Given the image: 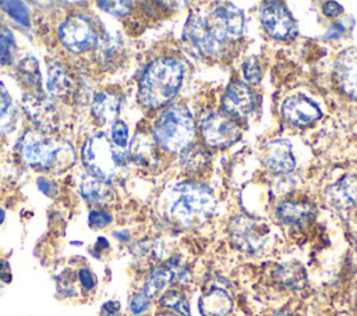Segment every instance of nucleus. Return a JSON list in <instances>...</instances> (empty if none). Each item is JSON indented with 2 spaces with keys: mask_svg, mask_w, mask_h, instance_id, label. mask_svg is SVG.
Segmentation results:
<instances>
[{
  "mask_svg": "<svg viewBox=\"0 0 357 316\" xmlns=\"http://www.w3.org/2000/svg\"><path fill=\"white\" fill-rule=\"evenodd\" d=\"M244 15L231 3L209 11L206 15L191 14L184 25V38L202 54L220 57L241 36Z\"/></svg>",
  "mask_w": 357,
  "mask_h": 316,
  "instance_id": "1",
  "label": "nucleus"
},
{
  "mask_svg": "<svg viewBox=\"0 0 357 316\" xmlns=\"http://www.w3.org/2000/svg\"><path fill=\"white\" fill-rule=\"evenodd\" d=\"M183 65L172 57H159L148 64L139 85V102L149 109L169 103L178 92L183 82Z\"/></svg>",
  "mask_w": 357,
  "mask_h": 316,
  "instance_id": "2",
  "label": "nucleus"
},
{
  "mask_svg": "<svg viewBox=\"0 0 357 316\" xmlns=\"http://www.w3.org/2000/svg\"><path fill=\"white\" fill-rule=\"evenodd\" d=\"M170 213L181 224L194 227L205 223L215 212L216 198L213 191L197 181H185L173 188Z\"/></svg>",
  "mask_w": 357,
  "mask_h": 316,
  "instance_id": "3",
  "label": "nucleus"
},
{
  "mask_svg": "<svg viewBox=\"0 0 357 316\" xmlns=\"http://www.w3.org/2000/svg\"><path fill=\"white\" fill-rule=\"evenodd\" d=\"M194 136V118L185 106L166 109L153 127L155 142L167 152H181Z\"/></svg>",
  "mask_w": 357,
  "mask_h": 316,
  "instance_id": "4",
  "label": "nucleus"
},
{
  "mask_svg": "<svg viewBox=\"0 0 357 316\" xmlns=\"http://www.w3.org/2000/svg\"><path fill=\"white\" fill-rule=\"evenodd\" d=\"M82 163L89 175L109 181L117 168L114 149L103 134L91 136L82 146Z\"/></svg>",
  "mask_w": 357,
  "mask_h": 316,
  "instance_id": "5",
  "label": "nucleus"
},
{
  "mask_svg": "<svg viewBox=\"0 0 357 316\" xmlns=\"http://www.w3.org/2000/svg\"><path fill=\"white\" fill-rule=\"evenodd\" d=\"M229 235L237 249L255 253L265 246L269 230L264 221L247 214H238L229 223Z\"/></svg>",
  "mask_w": 357,
  "mask_h": 316,
  "instance_id": "6",
  "label": "nucleus"
},
{
  "mask_svg": "<svg viewBox=\"0 0 357 316\" xmlns=\"http://www.w3.org/2000/svg\"><path fill=\"white\" fill-rule=\"evenodd\" d=\"M204 142L212 148H229L236 143L241 129L234 117L226 111H212L201 121Z\"/></svg>",
  "mask_w": 357,
  "mask_h": 316,
  "instance_id": "7",
  "label": "nucleus"
},
{
  "mask_svg": "<svg viewBox=\"0 0 357 316\" xmlns=\"http://www.w3.org/2000/svg\"><path fill=\"white\" fill-rule=\"evenodd\" d=\"M59 39L73 53H84L98 43L92 21L85 15H73L59 26Z\"/></svg>",
  "mask_w": 357,
  "mask_h": 316,
  "instance_id": "8",
  "label": "nucleus"
},
{
  "mask_svg": "<svg viewBox=\"0 0 357 316\" xmlns=\"http://www.w3.org/2000/svg\"><path fill=\"white\" fill-rule=\"evenodd\" d=\"M22 159L33 167L49 168L59 160L63 146L47 138L38 131L26 132L20 142Z\"/></svg>",
  "mask_w": 357,
  "mask_h": 316,
  "instance_id": "9",
  "label": "nucleus"
},
{
  "mask_svg": "<svg viewBox=\"0 0 357 316\" xmlns=\"http://www.w3.org/2000/svg\"><path fill=\"white\" fill-rule=\"evenodd\" d=\"M259 19L264 29L275 39L286 40L297 35V24L280 1H265L259 10Z\"/></svg>",
  "mask_w": 357,
  "mask_h": 316,
  "instance_id": "10",
  "label": "nucleus"
},
{
  "mask_svg": "<svg viewBox=\"0 0 357 316\" xmlns=\"http://www.w3.org/2000/svg\"><path fill=\"white\" fill-rule=\"evenodd\" d=\"M257 104L254 90L241 81H233L225 90L222 97L223 110L231 117L248 116Z\"/></svg>",
  "mask_w": 357,
  "mask_h": 316,
  "instance_id": "11",
  "label": "nucleus"
},
{
  "mask_svg": "<svg viewBox=\"0 0 357 316\" xmlns=\"http://www.w3.org/2000/svg\"><path fill=\"white\" fill-rule=\"evenodd\" d=\"M333 79L344 95L357 100V47L343 50L336 57Z\"/></svg>",
  "mask_w": 357,
  "mask_h": 316,
  "instance_id": "12",
  "label": "nucleus"
},
{
  "mask_svg": "<svg viewBox=\"0 0 357 316\" xmlns=\"http://www.w3.org/2000/svg\"><path fill=\"white\" fill-rule=\"evenodd\" d=\"M22 104L31 120L43 131H52L56 127L57 111L49 96L42 92H29L24 95Z\"/></svg>",
  "mask_w": 357,
  "mask_h": 316,
  "instance_id": "13",
  "label": "nucleus"
},
{
  "mask_svg": "<svg viewBox=\"0 0 357 316\" xmlns=\"http://www.w3.org/2000/svg\"><path fill=\"white\" fill-rule=\"evenodd\" d=\"M282 114L290 124L296 127H307L321 118L319 106L301 95L287 97L282 104Z\"/></svg>",
  "mask_w": 357,
  "mask_h": 316,
  "instance_id": "14",
  "label": "nucleus"
},
{
  "mask_svg": "<svg viewBox=\"0 0 357 316\" xmlns=\"http://www.w3.org/2000/svg\"><path fill=\"white\" fill-rule=\"evenodd\" d=\"M261 157L264 166L275 174H287L296 167V159L291 152V146L284 139H275L268 142L261 150Z\"/></svg>",
  "mask_w": 357,
  "mask_h": 316,
  "instance_id": "15",
  "label": "nucleus"
},
{
  "mask_svg": "<svg viewBox=\"0 0 357 316\" xmlns=\"http://www.w3.org/2000/svg\"><path fill=\"white\" fill-rule=\"evenodd\" d=\"M326 199L336 209H350L357 205V174H344L326 188Z\"/></svg>",
  "mask_w": 357,
  "mask_h": 316,
  "instance_id": "16",
  "label": "nucleus"
},
{
  "mask_svg": "<svg viewBox=\"0 0 357 316\" xmlns=\"http://www.w3.org/2000/svg\"><path fill=\"white\" fill-rule=\"evenodd\" d=\"M120 109V96L116 92L102 90L95 95L91 106L92 116L100 125L114 124Z\"/></svg>",
  "mask_w": 357,
  "mask_h": 316,
  "instance_id": "17",
  "label": "nucleus"
},
{
  "mask_svg": "<svg viewBox=\"0 0 357 316\" xmlns=\"http://www.w3.org/2000/svg\"><path fill=\"white\" fill-rule=\"evenodd\" d=\"M231 308V297L222 288H212L199 298V312L202 316H227Z\"/></svg>",
  "mask_w": 357,
  "mask_h": 316,
  "instance_id": "18",
  "label": "nucleus"
},
{
  "mask_svg": "<svg viewBox=\"0 0 357 316\" xmlns=\"http://www.w3.org/2000/svg\"><path fill=\"white\" fill-rule=\"evenodd\" d=\"M314 207L308 203L284 200L276 209L278 219L284 224H298L314 214Z\"/></svg>",
  "mask_w": 357,
  "mask_h": 316,
  "instance_id": "19",
  "label": "nucleus"
},
{
  "mask_svg": "<svg viewBox=\"0 0 357 316\" xmlns=\"http://www.w3.org/2000/svg\"><path fill=\"white\" fill-rule=\"evenodd\" d=\"M173 278H174V269L172 262H169L165 266H158L151 271L148 280L144 284L142 292L149 299H152L155 295L162 292Z\"/></svg>",
  "mask_w": 357,
  "mask_h": 316,
  "instance_id": "20",
  "label": "nucleus"
},
{
  "mask_svg": "<svg viewBox=\"0 0 357 316\" xmlns=\"http://www.w3.org/2000/svg\"><path fill=\"white\" fill-rule=\"evenodd\" d=\"M180 161L184 170L190 173L202 171L211 161V156L208 150L201 145L190 143L187 145L180 155Z\"/></svg>",
  "mask_w": 357,
  "mask_h": 316,
  "instance_id": "21",
  "label": "nucleus"
},
{
  "mask_svg": "<svg viewBox=\"0 0 357 316\" xmlns=\"http://www.w3.org/2000/svg\"><path fill=\"white\" fill-rule=\"evenodd\" d=\"M81 195L92 205H103L112 196L106 181L88 175L81 184Z\"/></svg>",
  "mask_w": 357,
  "mask_h": 316,
  "instance_id": "22",
  "label": "nucleus"
},
{
  "mask_svg": "<svg viewBox=\"0 0 357 316\" xmlns=\"http://www.w3.org/2000/svg\"><path fill=\"white\" fill-rule=\"evenodd\" d=\"M46 86L49 93L57 97H64L70 92L71 89L70 77L67 75L66 70L60 64L54 63L49 67Z\"/></svg>",
  "mask_w": 357,
  "mask_h": 316,
  "instance_id": "23",
  "label": "nucleus"
},
{
  "mask_svg": "<svg viewBox=\"0 0 357 316\" xmlns=\"http://www.w3.org/2000/svg\"><path fill=\"white\" fill-rule=\"evenodd\" d=\"M278 278L290 288H303L307 281L305 270L298 263H284L276 271Z\"/></svg>",
  "mask_w": 357,
  "mask_h": 316,
  "instance_id": "24",
  "label": "nucleus"
},
{
  "mask_svg": "<svg viewBox=\"0 0 357 316\" xmlns=\"http://www.w3.org/2000/svg\"><path fill=\"white\" fill-rule=\"evenodd\" d=\"M15 40L14 35L7 26L0 25V64L10 65L15 57Z\"/></svg>",
  "mask_w": 357,
  "mask_h": 316,
  "instance_id": "25",
  "label": "nucleus"
},
{
  "mask_svg": "<svg viewBox=\"0 0 357 316\" xmlns=\"http://www.w3.org/2000/svg\"><path fill=\"white\" fill-rule=\"evenodd\" d=\"M14 120V104L13 99L4 86L3 82H0V131L10 129Z\"/></svg>",
  "mask_w": 357,
  "mask_h": 316,
  "instance_id": "26",
  "label": "nucleus"
},
{
  "mask_svg": "<svg viewBox=\"0 0 357 316\" xmlns=\"http://www.w3.org/2000/svg\"><path fill=\"white\" fill-rule=\"evenodd\" d=\"M18 72L21 79L28 86H39L40 85V71L38 61L33 57L24 58L18 65Z\"/></svg>",
  "mask_w": 357,
  "mask_h": 316,
  "instance_id": "27",
  "label": "nucleus"
},
{
  "mask_svg": "<svg viewBox=\"0 0 357 316\" xmlns=\"http://www.w3.org/2000/svg\"><path fill=\"white\" fill-rule=\"evenodd\" d=\"M160 305L173 309L174 312L180 313L181 316H190V305H188L187 298L176 290H170V291L165 292L160 298Z\"/></svg>",
  "mask_w": 357,
  "mask_h": 316,
  "instance_id": "28",
  "label": "nucleus"
},
{
  "mask_svg": "<svg viewBox=\"0 0 357 316\" xmlns=\"http://www.w3.org/2000/svg\"><path fill=\"white\" fill-rule=\"evenodd\" d=\"M0 7L6 11L14 21L21 25H29V8L22 1H0Z\"/></svg>",
  "mask_w": 357,
  "mask_h": 316,
  "instance_id": "29",
  "label": "nucleus"
},
{
  "mask_svg": "<svg viewBox=\"0 0 357 316\" xmlns=\"http://www.w3.org/2000/svg\"><path fill=\"white\" fill-rule=\"evenodd\" d=\"M112 143L117 148H126L128 145V128L123 121H116L110 131Z\"/></svg>",
  "mask_w": 357,
  "mask_h": 316,
  "instance_id": "30",
  "label": "nucleus"
},
{
  "mask_svg": "<svg viewBox=\"0 0 357 316\" xmlns=\"http://www.w3.org/2000/svg\"><path fill=\"white\" fill-rule=\"evenodd\" d=\"M241 70H243L244 78L250 84H258L261 81V78H262L261 67H259V64H258V61L255 58H247L243 63Z\"/></svg>",
  "mask_w": 357,
  "mask_h": 316,
  "instance_id": "31",
  "label": "nucleus"
},
{
  "mask_svg": "<svg viewBox=\"0 0 357 316\" xmlns=\"http://www.w3.org/2000/svg\"><path fill=\"white\" fill-rule=\"evenodd\" d=\"M98 6L112 15L121 17L128 14L132 3L131 1H99Z\"/></svg>",
  "mask_w": 357,
  "mask_h": 316,
  "instance_id": "32",
  "label": "nucleus"
},
{
  "mask_svg": "<svg viewBox=\"0 0 357 316\" xmlns=\"http://www.w3.org/2000/svg\"><path fill=\"white\" fill-rule=\"evenodd\" d=\"M112 223V214L105 210H91L88 214V224L92 228H102Z\"/></svg>",
  "mask_w": 357,
  "mask_h": 316,
  "instance_id": "33",
  "label": "nucleus"
},
{
  "mask_svg": "<svg viewBox=\"0 0 357 316\" xmlns=\"http://www.w3.org/2000/svg\"><path fill=\"white\" fill-rule=\"evenodd\" d=\"M149 302H151V299L141 291L132 297V299L130 302V309L134 315H139L148 309Z\"/></svg>",
  "mask_w": 357,
  "mask_h": 316,
  "instance_id": "34",
  "label": "nucleus"
},
{
  "mask_svg": "<svg viewBox=\"0 0 357 316\" xmlns=\"http://www.w3.org/2000/svg\"><path fill=\"white\" fill-rule=\"evenodd\" d=\"M78 278H79V284H81L86 291H91V290L95 287V278H93V274L91 273L89 269H86V267L79 269V271H78Z\"/></svg>",
  "mask_w": 357,
  "mask_h": 316,
  "instance_id": "35",
  "label": "nucleus"
},
{
  "mask_svg": "<svg viewBox=\"0 0 357 316\" xmlns=\"http://www.w3.org/2000/svg\"><path fill=\"white\" fill-rule=\"evenodd\" d=\"M322 10H324V14L326 17H331V18L339 17L343 13V7L339 3H336V1H326L324 4Z\"/></svg>",
  "mask_w": 357,
  "mask_h": 316,
  "instance_id": "36",
  "label": "nucleus"
},
{
  "mask_svg": "<svg viewBox=\"0 0 357 316\" xmlns=\"http://www.w3.org/2000/svg\"><path fill=\"white\" fill-rule=\"evenodd\" d=\"M351 26H353V24H351V25H346V19L337 21V22H335V24L331 25V28H329L326 36H331V38L333 36V38H336V36L344 33L346 31H349Z\"/></svg>",
  "mask_w": 357,
  "mask_h": 316,
  "instance_id": "37",
  "label": "nucleus"
},
{
  "mask_svg": "<svg viewBox=\"0 0 357 316\" xmlns=\"http://www.w3.org/2000/svg\"><path fill=\"white\" fill-rule=\"evenodd\" d=\"M103 310L107 313V316H114L119 313V302H107L103 305Z\"/></svg>",
  "mask_w": 357,
  "mask_h": 316,
  "instance_id": "38",
  "label": "nucleus"
},
{
  "mask_svg": "<svg viewBox=\"0 0 357 316\" xmlns=\"http://www.w3.org/2000/svg\"><path fill=\"white\" fill-rule=\"evenodd\" d=\"M4 217H6V214H4V210L0 207V224L4 221Z\"/></svg>",
  "mask_w": 357,
  "mask_h": 316,
  "instance_id": "39",
  "label": "nucleus"
},
{
  "mask_svg": "<svg viewBox=\"0 0 357 316\" xmlns=\"http://www.w3.org/2000/svg\"><path fill=\"white\" fill-rule=\"evenodd\" d=\"M155 316H174V315H172V313H166V312H163V313H158V315H155Z\"/></svg>",
  "mask_w": 357,
  "mask_h": 316,
  "instance_id": "40",
  "label": "nucleus"
},
{
  "mask_svg": "<svg viewBox=\"0 0 357 316\" xmlns=\"http://www.w3.org/2000/svg\"><path fill=\"white\" fill-rule=\"evenodd\" d=\"M278 316H290V315H287V313H279Z\"/></svg>",
  "mask_w": 357,
  "mask_h": 316,
  "instance_id": "41",
  "label": "nucleus"
}]
</instances>
